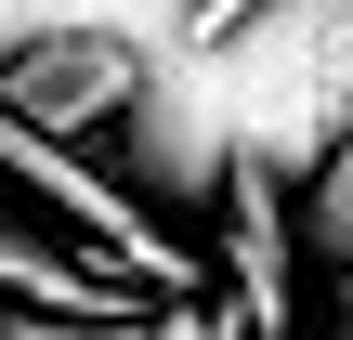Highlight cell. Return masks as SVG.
Segmentation results:
<instances>
[{
  "mask_svg": "<svg viewBox=\"0 0 353 340\" xmlns=\"http://www.w3.org/2000/svg\"><path fill=\"white\" fill-rule=\"evenodd\" d=\"M353 118V0H249L144 66V92L105 118L118 183L144 210H223V170L301 183Z\"/></svg>",
  "mask_w": 353,
  "mask_h": 340,
  "instance_id": "6da1fadb",
  "label": "cell"
},
{
  "mask_svg": "<svg viewBox=\"0 0 353 340\" xmlns=\"http://www.w3.org/2000/svg\"><path fill=\"white\" fill-rule=\"evenodd\" d=\"M0 183H26L39 210H65V223L92 236V262H105V275H131L144 301H196V249H170V236H157V210H144L105 157H65V131H26L13 105H0Z\"/></svg>",
  "mask_w": 353,
  "mask_h": 340,
  "instance_id": "7a4b0ae2",
  "label": "cell"
},
{
  "mask_svg": "<svg viewBox=\"0 0 353 340\" xmlns=\"http://www.w3.org/2000/svg\"><path fill=\"white\" fill-rule=\"evenodd\" d=\"M144 39H118V26H26L13 52H0V105L26 118V131H92V118H118L131 92H144Z\"/></svg>",
  "mask_w": 353,
  "mask_h": 340,
  "instance_id": "3957f363",
  "label": "cell"
},
{
  "mask_svg": "<svg viewBox=\"0 0 353 340\" xmlns=\"http://www.w3.org/2000/svg\"><path fill=\"white\" fill-rule=\"evenodd\" d=\"M0 314H144V288L105 275L92 249H52L26 210H0Z\"/></svg>",
  "mask_w": 353,
  "mask_h": 340,
  "instance_id": "277c9868",
  "label": "cell"
},
{
  "mask_svg": "<svg viewBox=\"0 0 353 340\" xmlns=\"http://www.w3.org/2000/svg\"><path fill=\"white\" fill-rule=\"evenodd\" d=\"M301 249H327V262H353V118H341V144L301 170Z\"/></svg>",
  "mask_w": 353,
  "mask_h": 340,
  "instance_id": "5b68a950",
  "label": "cell"
},
{
  "mask_svg": "<svg viewBox=\"0 0 353 340\" xmlns=\"http://www.w3.org/2000/svg\"><path fill=\"white\" fill-rule=\"evenodd\" d=\"M327 340H353V262H341V301H327Z\"/></svg>",
  "mask_w": 353,
  "mask_h": 340,
  "instance_id": "8992f818",
  "label": "cell"
}]
</instances>
